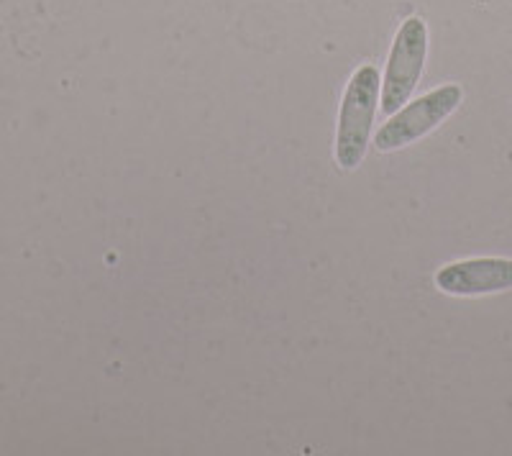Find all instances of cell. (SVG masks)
<instances>
[{"instance_id": "1", "label": "cell", "mask_w": 512, "mask_h": 456, "mask_svg": "<svg viewBox=\"0 0 512 456\" xmlns=\"http://www.w3.org/2000/svg\"><path fill=\"white\" fill-rule=\"evenodd\" d=\"M379 98H382L379 70L374 65H361L351 75L338 111L336 159L341 170H356L367 154Z\"/></svg>"}, {"instance_id": "2", "label": "cell", "mask_w": 512, "mask_h": 456, "mask_svg": "<svg viewBox=\"0 0 512 456\" xmlns=\"http://www.w3.org/2000/svg\"><path fill=\"white\" fill-rule=\"evenodd\" d=\"M425 57H428V26L423 18L410 16L402 21L395 41H392L387 70L382 77V111L387 116L400 111L418 88L423 75Z\"/></svg>"}, {"instance_id": "3", "label": "cell", "mask_w": 512, "mask_h": 456, "mask_svg": "<svg viewBox=\"0 0 512 456\" xmlns=\"http://www.w3.org/2000/svg\"><path fill=\"white\" fill-rule=\"evenodd\" d=\"M461 98H464V90L459 85H443V88L425 93L423 98L408 103L384 123L374 136V147L379 152H395V149L423 139L461 106Z\"/></svg>"}, {"instance_id": "4", "label": "cell", "mask_w": 512, "mask_h": 456, "mask_svg": "<svg viewBox=\"0 0 512 456\" xmlns=\"http://www.w3.org/2000/svg\"><path fill=\"white\" fill-rule=\"evenodd\" d=\"M436 287L459 298L505 293L512 290V259L474 257L451 262L436 272Z\"/></svg>"}]
</instances>
